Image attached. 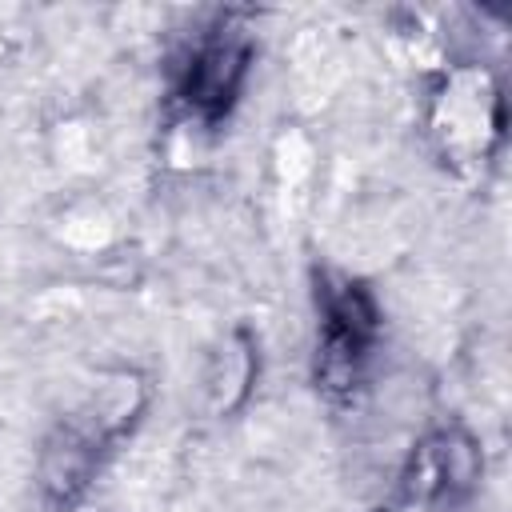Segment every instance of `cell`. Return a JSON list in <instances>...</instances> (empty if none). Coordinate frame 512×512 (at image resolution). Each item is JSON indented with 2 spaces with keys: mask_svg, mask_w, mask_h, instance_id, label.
<instances>
[{
  "mask_svg": "<svg viewBox=\"0 0 512 512\" xmlns=\"http://www.w3.org/2000/svg\"><path fill=\"white\" fill-rule=\"evenodd\" d=\"M480 480V448L464 428H436L428 432L404 472V492L412 504L424 508H452L460 504Z\"/></svg>",
  "mask_w": 512,
  "mask_h": 512,
  "instance_id": "obj_5",
  "label": "cell"
},
{
  "mask_svg": "<svg viewBox=\"0 0 512 512\" xmlns=\"http://www.w3.org/2000/svg\"><path fill=\"white\" fill-rule=\"evenodd\" d=\"M252 56H256V44L244 24L220 20L216 28H208V36L192 48V56L180 72L184 108L204 124L224 120L248 84Z\"/></svg>",
  "mask_w": 512,
  "mask_h": 512,
  "instance_id": "obj_4",
  "label": "cell"
},
{
  "mask_svg": "<svg viewBox=\"0 0 512 512\" xmlns=\"http://www.w3.org/2000/svg\"><path fill=\"white\" fill-rule=\"evenodd\" d=\"M132 388H136V384H128V376H124L120 384L100 388L76 416H64V420H60L56 436L48 440L44 468H40L44 492H48L52 500H64V504H68V500L88 484L92 468L100 464V456L108 452V444H112V440L124 432V424H128V412H132L128 392H132Z\"/></svg>",
  "mask_w": 512,
  "mask_h": 512,
  "instance_id": "obj_3",
  "label": "cell"
},
{
  "mask_svg": "<svg viewBox=\"0 0 512 512\" xmlns=\"http://www.w3.org/2000/svg\"><path fill=\"white\" fill-rule=\"evenodd\" d=\"M316 312V388L328 400H352L380 340V304L360 280L324 272L316 276Z\"/></svg>",
  "mask_w": 512,
  "mask_h": 512,
  "instance_id": "obj_1",
  "label": "cell"
},
{
  "mask_svg": "<svg viewBox=\"0 0 512 512\" xmlns=\"http://www.w3.org/2000/svg\"><path fill=\"white\" fill-rule=\"evenodd\" d=\"M428 132L452 172L488 168L504 140V96L484 68H452L428 112Z\"/></svg>",
  "mask_w": 512,
  "mask_h": 512,
  "instance_id": "obj_2",
  "label": "cell"
}]
</instances>
